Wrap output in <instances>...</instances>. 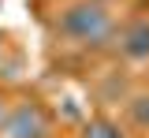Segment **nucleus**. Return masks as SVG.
I'll use <instances>...</instances> for the list:
<instances>
[{"mask_svg": "<svg viewBox=\"0 0 149 138\" xmlns=\"http://www.w3.org/2000/svg\"><path fill=\"white\" fill-rule=\"evenodd\" d=\"M71 30H78L82 38H90V41H97L108 30V15H104L101 8H78L71 15Z\"/></svg>", "mask_w": 149, "mask_h": 138, "instance_id": "1", "label": "nucleus"}, {"mask_svg": "<svg viewBox=\"0 0 149 138\" xmlns=\"http://www.w3.org/2000/svg\"><path fill=\"white\" fill-rule=\"evenodd\" d=\"M127 52H130V56H146V52H149V22H134V26H130Z\"/></svg>", "mask_w": 149, "mask_h": 138, "instance_id": "2", "label": "nucleus"}, {"mask_svg": "<svg viewBox=\"0 0 149 138\" xmlns=\"http://www.w3.org/2000/svg\"><path fill=\"white\" fill-rule=\"evenodd\" d=\"M90 138H119V131H112V127H93Z\"/></svg>", "mask_w": 149, "mask_h": 138, "instance_id": "3", "label": "nucleus"}]
</instances>
